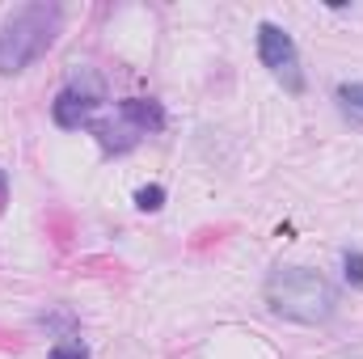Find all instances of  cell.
<instances>
[{"label": "cell", "mask_w": 363, "mask_h": 359, "mask_svg": "<svg viewBox=\"0 0 363 359\" xmlns=\"http://www.w3.org/2000/svg\"><path fill=\"white\" fill-rule=\"evenodd\" d=\"M267 304L274 317L296 326H325L338 309V292L325 275L308 267H279L267 279Z\"/></svg>", "instance_id": "obj_1"}, {"label": "cell", "mask_w": 363, "mask_h": 359, "mask_svg": "<svg viewBox=\"0 0 363 359\" xmlns=\"http://www.w3.org/2000/svg\"><path fill=\"white\" fill-rule=\"evenodd\" d=\"M135 207L140 211H161L165 207V186H140L135 190Z\"/></svg>", "instance_id": "obj_7"}, {"label": "cell", "mask_w": 363, "mask_h": 359, "mask_svg": "<svg viewBox=\"0 0 363 359\" xmlns=\"http://www.w3.org/2000/svg\"><path fill=\"white\" fill-rule=\"evenodd\" d=\"M89 131H93V140H97L106 153H131V148L144 140V136H140V131H135V127H131L118 110H114L110 118H93Z\"/></svg>", "instance_id": "obj_5"}, {"label": "cell", "mask_w": 363, "mask_h": 359, "mask_svg": "<svg viewBox=\"0 0 363 359\" xmlns=\"http://www.w3.org/2000/svg\"><path fill=\"white\" fill-rule=\"evenodd\" d=\"M258 60L262 68L271 72L274 81H283V89L300 93L304 89V72H300V51L291 43V34L274 21H262L258 26Z\"/></svg>", "instance_id": "obj_3"}, {"label": "cell", "mask_w": 363, "mask_h": 359, "mask_svg": "<svg viewBox=\"0 0 363 359\" xmlns=\"http://www.w3.org/2000/svg\"><path fill=\"white\" fill-rule=\"evenodd\" d=\"M342 270H347V279H351L355 287H363V254L359 250H347V254H342Z\"/></svg>", "instance_id": "obj_10"}, {"label": "cell", "mask_w": 363, "mask_h": 359, "mask_svg": "<svg viewBox=\"0 0 363 359\" xmlns=\"http://www.w3.org/2000/svg\"><path fill=\"white\" fill-rule=\"evenodd\" d=\"M9 203V182H4V174H0V207Z\"/></svg>", "instance_id": "obj_11"}, {"label": "cell", "mask_w": 363, "mask_h": 359, "mask_svg": "<svg viewBox=\"0 0 363 359\" xmlns=\"http://www.w3.org/2000/svg\"><path fill=\"white\" fill-rule=\"evenodd\" d=\"M55 34H60V4L34 0V4L13 9L0 21V77L26 72L38 55L51 51Z\"/></svg>", "instance_id": "obj_2"}, {"label": "cell", "mask_w": 363, "mask_h": 359, "mask_svg": "<svg viewBox=\"0 0 363 359\" xmlns=\"http://www.w3.org/2000/svg\"><path fill=\"white\" fill-rule=\"evenodd\" d=\"M114 110H118L140 136H152V131L165 127V110H161V101H152V97H127V101H118Z\"/></svg>", "instance_id": "obj_6"}, {"label": "cell", "mask_w": 363, "mask_h": 359, "mask_svg": "<svg viewBox=\"0 0 363 359\" xmlns=\"http://www.w3.org/2000/svg\"><path fill=\"white\" fill-rule=\"evenodd\" d=\"M338 101H342L351 114L363 118V85H338Z\"/></svg>", "instance_id": "obj_9"}, {"label": "cell", "mask_w": 363, "mask_h": 359, "mask_svg": "<svg viewBox=\"0 0 363 359\" xmlns=\"http://www.w3.org/2000/svg\"><path fill=\"white\" fill-rule=\"evenodd\" d=\"M97 106H101V81L93 77L89 68H81V77H77L72 85H64L60 97L51 101V114H55V123H60V127L77 131V127H89V123H93Z\"/></svg>", "instance_id": "obj_4"}, {"label": "cell", "mask_w": 363, "mask_h": 359, "mask_svg": "<svg viewBox=\"0 0 363 359\" xmlns=\"http://www.w3.org/2000/svg\"><path fill=\"white\" fill-rule=\"evenodd\" d=\"M47 359H89V347H85L81 338H64V343L51 347V355Z\"/></svg>", "instance_id": "obj_8"}]
</instances>
